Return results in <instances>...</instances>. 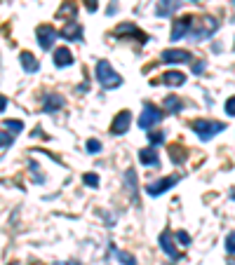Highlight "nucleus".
Instances as JSON below:
<instances>
[{
	"label": "nucleus",
	"mask_w": 235,
	"mask_h": 265,
	"mask_svg": "<svg viewBox=\"0 0 235 265\" xmlns=\"http://www.w3.org/2000/svg\"><path fill=\"white\" fill-rule=\"evenodd\" d=\"M216 31H219V22H216L214 17H203V19H193V26H191V31H188L186 38H191V40H195V43H200V40L212 38Z\"/></svg>",
	"instance_id": "obj_1"
},
{
	"label": "nucleus",
	"mask_w": 235,
	"mask_h": 265,
	"mask_svg": "<svg viewBox=\"0 0 235 265\" xmlns=\"http://www.w3.org/2000/svg\"><path fill=\"white\" fill-rule=\"evenodd\" d=\"M96 80H99V85L104 87V89H116V87L122 85V78L111 68L106 59H101V61H96Z\"/></svg>",
	"instance_id": "obj_2"
},
{
	"label": "nucleus",
	"mask_w": 235,
	"mask_h": 265,
	"mask_svg": "<svg viewBox=\"0 0 235 265\" xmlns=\"http://www.w3.org/2000/svg\"><path fill=\"white\" fill-rule=\"evenodd\" d=\"M193 129H195V134L203 138V141H209L216 134H221L226 129V125L224 122H216V120H195L193 122Z\"/></svg>",
	"instance_id": "obj_3"
},
{
	"label": "nucleus",
	"mask_w": 235,
	"mask_h": 265,
	"mask_svg": "<svg viewBox=\"0 0 235 265\" xmlns=\"http://www.w3.org/2000/svg\"><path fill=\"white\" fill-rule=\"evenodd\" d=\"M162 117H165V113H162L158 106H153V104H144V113L139 115V129L148 132V129H153L155 125H160Z\"/></svg>",
	"instance_id": "obj_4"
},
{
	"label": "nucleus",
	"mask_w": 235,
	"mask_h": 265,
	"mask_svg": "<svg viewBox=\"0 0 235 265\" xmlns=\"http://www.w3.org/2000/svg\"><path fill=\"white\" fill-rule=\"evenodd\" d=\"M179 183V174H172V176H165L160 181H153L146 186V192H148L150 197H155V195H162V192H167L170 188H174Z\"/></svg>",
	"instance_id": "obj_5"
},
{
	"label": "nucleus",
	"mask_w": 235,
	"mask_h": 265,
	"mask_svg": "<svg viewBox=\"0 0 235 265\" xmlns=\"http://www.w3.org/2000/svg\"><path fill=\"white\" fill-rule=\"evenodd\" d=\"M193 19H195V17L186 14V17H181V19L174 22V26H172V35H170L172 43H179V40H183V38L188 35V31H191V26H193Z\"/></svg>",
	"instance_id": "obj_6"
},
{
	"label": "nucleus",
	"mask_w": 235,
	"mask_h": 265,
	"mask_svg": "<svg viewBox=\"0 0 235 265\" xmlns=\"http://www.w3.org/2000/svg\"><path fill=\"white\" fill-rule=\"evenodd\" d=\"M160 59L165 64H191L193 54L188 50H165L160 54Z\"/></svg>",
	"instance_id": "obj_7"
},
{
	"label": "nucleus",
	"mask_w": 235,
	"mask_h": 265,
	"mask_svg": "<svg viewBox=\"0 0 235 265\" xmlns=\"http://www.w3.org/2000/svg\"><path fill=\"white\" fill-rule=\"evenodd\" d=\"M35 35H38V45L43 47L45 52H47V50H52V47H54V40L59 38V33L54 31L52 26H45V24H43V26H38Z\"/></svg>",
	"instance_id": "obj_8"
},
{
	"label": "nucleus",
	"mask_w": 235,
	"mask_h": 265,
	"mask_svg": "<svg viewBox=\"0 0 235 265\" xmlns=\"http://www.w3.org/2000/svg\"><path fill=\"white\" fill-rule=\"evenodd\" d=\"M116 35H122V38H127V35H132V40H137V43H141V45H146L148 43V35L144 31H139L134 24H120L116 28Z\"/></svg>",
	"instance_id": "obj_9"
},
{
	"label": "nucleus",
	"mask_w": 235,
	"mask_h": 265,
	"mask_svg": "<svg viewBox=\"0 0 235 265\" xmlns=\"http://www.w3.org/2000/svg\"><path fill=\"white\" fill-rule=\"evenodd\" d=\"M129 125H132V113L129 110H120L116 115V120H113V125H111V134L120 136V134H125L129 129Z\"/></svg>",
	"instance_id": "obj_10"
},
{
	"label": "nucleus",
	"mask_w": 235,
	"mask_h": 265,
	"mask_svg": "<svg viewBox=\"0 0 235 265\" xmlns=\"http://www.w3.org/2000/svg\"><path fill=\"white\" fill-rule=\"evenodd\" d=\"M158 244H160V249L170 256V258H179V249L174 246V239H172V230H170V228H165V230L160 233Z\"/></svg>",
	"instance_id": "obj_11"
},
{
	"label": "nucleus",
	"mask_w": 235,
	"mask_h": 265,
	"mask_svg": "<svg viewBox=\"0 0 235 265\" xmlns=\"http://www.w3.org/2000/svg\"><path fill=\"white\" fill-rule=\"evenodd\" d=\"M66 106V99L61 94H47L43 99V110L45 113H57Z\"/></svg>",
	"instance_id": "obj_12"
},
{
	"label": "nucleus",
	"mask_w": 235,
	"mask_h": 265,
	"mask_svg": "<svg viewBox=\"0 0 235 265\" xmlns=\"http://www.w3.org/2000/svg\"><path fill=\"white\" fill-rule=\"evenodd\" d=\"M54 66L57 68H68V66H73V54H71V50L68 47H59V50H54Z\"/></svg>",
	"instance_id": "obj_13"
},
{
	"label": "nucleus",
	"mask_w": 235,
	"mask_h": 265,
	"mask_svg": "<svg viewBox=\"0 0 235 265\" xmlns=\"http://www.w3.org/2000/svg\"><path fill=\"white\" fill-rule=\"evenodd\" d=\"M139 162L146 164V167H160V155H158V150L153 146H148V148L139 150Z\"/></svg>",
	"instance_id": "obj_14"
},
{
	"label": "nucleus",
	"mask_w": 235,
	"mask_h": 265,
	"mask_svg": "<svg viewBox=\"0 0 235 265\" xmlns=\"http://www.w3.org/2000/svg\"><path fill=\"white\" fill-rule=\"evenodd\" d=\"M61 38H64V40H73V43L83 40V26L71 19V22L64 26V31H61Z\"/></svg>",
	"instance_id": "obj_15"
},
{
	"label": "nucleus",
	"mask_w": 235,
	"mask_h": 265,
	"mask_svg": "<svg viewBox=\"0 0 235 265\" xmlns=\"http://www.w3.org/2000/svg\"><path fill=\"white\" fill-rule=\"evenodd\" d=\"M179 5H181V0H160L158 2V7H155V12H158V17H172L174 12L179 10Z\"/></svg>",
	"instance_id": "obj_16"
},
{
	"label": "nucleus",
	"mask_w": 235,
	"mask_h": 265,
	"mask_svg": "<svg viewBox=\"0 0 235 265\" xmlns=\"http://www.w3.org/2000/svg\"><path fill=\"white\" fill-rule=\"evenodd\" d=\"M160 82L162 85H170V87H181L186 82V75L181 71H167V73L160 75Z\"/></svg>",
	"instance_id": "obj_17"
},
{
	"label": "nucleus",
	"mask_w": 235,
	"mask_h": 265,
	"mask_svg": "<svg viewBox=\"0 0 235 265\" xmlns=\"http://www.w3.org/2000/svg\"><path fill=\"white\" fill-rule=\"evenodd\" d=\"M19 61H22V68L26 71V73H35V71L40 68L38 59H35L31 52H22V54H19Z\"/></svg>",
	"instance_id": "obj_18"
},
{
	"label": "nucleus",
	"mask_w": 235,
	"mask_h": 265,
	"mask_svg": "<svg viewBox=\"0 0 235 265\" xmlns=\"http://www.w3.org/2000/svg\"><path fill=\"white\" fill-rule=\"evenodd\" d=\"M165 110H167V113H172V115H179V113L183 110V101L179 99V96L170 94L167 99H165Z\"/></svg>",
	"instance_id": "obj_19"
},
{
	"label": "nucleus",
	"mask_w": 235,
	"mask_h": 265,
	"mask_svg": "<svg viewBox=\"0 0 235 265\" xmlns=\"http://www.w3.org/2000/svg\"><path fill=\"white\" fill-rule=\"evenodd\" d=\"M125 186H127V192L132 195V200H137V171L134 169H127L125 171Z\"/></svg>",
	"instance_id": "obj_20"
},
{
	"label": "nucleus",
	"mask_w": 235,
	"mask_h": 265,
	"mask_svg": "<svg viewBox=\"0 0 235 265\" xmlns=\"http://www.w3.org/2000/svg\"><path fill=\"white\" fill-rule=\"evenodd\" d=\"M170 158H172L174 164H183V162H186V150L179 148V146H172V148H170Z\"/></svg>",
	"instance_id": "obj_21"
},
{
	"label": "nucleus",
	"mask_w": 235,
	"mask_h": 265,
	"mask_svg": "<svg viewBox=\"0 0 235 265\" xmlns=\"http://www.w3.org/2000/svg\"><path fill=\"white\" fill-rule=\"evenodd\" d=\"M148 141H150V146L165 143V132H160V129H148Z\"/></svg>",
	"instance_id": "obj_22"
},
{
	"label": "nucleus",
	"mask_w": 235,
	"mask_h": 265,
	"mask_svg": "<svg viewBox=\"0 0 235 265\" xmlns=\"http://www.w3.org/2000/svg\"><path fill=\"white\" fill-rule=\"evenodd\" d=\"M2 127L10 129L12 134H19V132H24V122H22V120H5V122H2Z\"/></svg>",
	"instance_id": "obj_23"
},
{
	"label": "nucleus",
	"mask_w": 235,
	"mask_h": 265,
	"mask_svg": "<svg viewBox=\"0 0 235 265\" xmlns=\"http://www.w3.org/2000/svg\"><path fill=\"white\" fill-rule=\"evenodd\" d=\"M116 256L122 265H137V258H134L132 254H127V251H116Z\"/></svg>",
	"instance_id": "obj_24"
},
{
	"label": "nucleus",
	"mask_w": 235,
	"mask_h": 265,
	"mask_svg": "<svg viewBox=\"0 0 235 265\" xmlns=\"http://www.w3.org/2000/svg\"><path fill=\"white\" fill-rule=\"evenodd\" d=\"M101 148H104V146H101V141H99V138H89V141H87V153H89V155L101 153Z\"/></svg>",
	"instance_id": "obj_25"
},
{
	"label": "nucleus",
	"mask_w": 235,
	"mask_h": 265,
	"mask_svg": "<svg viewBox=\"0 0 235 265\" xmlns=\"http://www.w3.org/2000/svg\"><path fill=\"white\" fill-rule=\"evenodd\" d=\"M12 143H14V134H10V132H0V148H10Z\"/></svg>",
	"instance_id": "obj_26"
},
{
	"label": "nucleus",
	"mask_w": 235,
	"mask_h": 265,
	"mask_svg": "<svg viewBox=\"0 0 235 265\" xmlns=\"http://www.w3.org/2000/svg\"><path fill=\"white\" fill-rule=\"evenodd\" d=\"M83 183L89 186V188H99V176H96V174H85V176H83Z\"/></svg>",
	"instance_id": "obj_27"
},
{
	"label": "nucleus",
	"mask_w": 235,
	"mask_h": 265,
	"mask_svg": "<svg viewBox=\"0 0 235 265\" xmlns=\"http://www.w3.org/2000/svg\"><path fill=\"white\" fill-rule=\"evenodd\" d=\"M226 251L235 254V233H228V237H226Z\"/></svg>",
	"instance_id": "obj_28"
},
{
	"label": "nucleus",
	"mask_w": 235,
	"mask_h": 265,
	"mask_svg": "<svg viewBox=\"0 0 235 265\" xmlns=\"http://www.w3.org/2000/svg\"><path fill=\"white\" fill-rule=\"evenodd\" d=\"M191 64H193V73L195 75L205 73V68H207V61H203V59H200V61H191Z\"/></svg>",
	"instance_id": "obj_29"
},
{
	"label": "nucleus",
	"mask_w": 235,
	"mask_h": 265,
	"mask_svg": "<svg viewBox=\"0 0 235 265\" xmlns=\"http://www.w3.org/2000/svg\"><path fill=\"white\" fill-rule=\"evenodd\" d=\"M226 115H231V117H235V96H231L228 101H226Z\"/></svg>",
	"instance_id": "obj_30"
},
{
	"label": "nucleus",
	"mask_w": 235,
	"mask_h": 265,
	"mask_svg": "<svg viewBox=\"0 0 235 265\" xmlns=\"http://www.w3.org/2000/svg\"><path fill=\"white\" fill-rule=\"evenodd\" d=\"M176 239H179L183 246H188V244H191V235L186 233V230H179V233H176Z\"/></svg>",
	"instance_id": "obj_31"
},
{
	"label": "nucleus",
	"mask_w": 235,
	"mask_h": 265,
	"mask_svg": "<svg viewBox=\"0 0 235 265\" xmlns=\"http://www.w3.org/2000/svg\"><path fill=\"white\" fill-rule=\"evenodd\" d=\"M31 171H33V176H35V181H43V176H40V167H38L35 162H31Z\"/></svg>",
	"instance_id": "obj_32"
},
{
	"label": "nucleus",
	"mask_w": 235,
	"mask_h": 265,
	"mask_svg": "<svg viewBox=\"0 0 235 265\" xmlns=\"http://www.w3.org/2000/svg\"><path fill=\"white\" fill-rule=\"evenodd\" d=\"M85 2H87V12H96V7H99L96 0H85Z\"/></svg>",
	"instance_id": "obj_33"
},
{
	"label": "nucleus",
	"mask_w": 235,
	"mask_h": 265,
	"mask_svg": "<svg viewBox=\"0 0 235 265\" xmlns=\"http://www.w3.org/2000/svg\"><path fill=\"white\" fill-rule=\"evenodd\" d=\"M5 108H7V99H5V96H0V113H2Z\"/></svg>",
	"instance_id": "obj_34"
},
{
	"label": "nucleus",
	"mask_w": 235,
	"mask_h": 265,
	"mask_svg": "<svg viewBox=\"0 0 235 265\" xmlns=\"http://www.w3.org/2000/svg\"><path fill=\"white\" fill-rule=\"evenodd\" d=\"M87 89H89V82H83V85H78V92H87Z\"/></svg>",
	"instance_id": "obj_35"
},
{
	"label": "nucleus",
	"mask_w": 235,
	"mask_h": 265,
	"mask_svg": "<svg viewBox=\"0 0 235 265\" xmlns=\"http://www.w3.org/2000/svg\"><path fill=\"white\" fill-rule=\"evenodd\" d=\"M231 197H233V200H235V190H233V192H231Z\"/></svg>",
	"instance_id": "obj_36"
},
{
	"label": "nucleus",
	"mask_w": 235,
	"mask_h": 265,
	"mask_svg": "<svg viewBox=\"0 0 235 265\" xmlns=\"http://www.w3.org/2000/svg\"><path fill=\"white\" fill-rule=\"evenodd\" d=\"M228 265H235V261H231V263H228Z\"/></svg>",
	"instance_id": "obj_37"
},
{
	"label": "nucleus",
	"mask_w": 235,
	"mask_h": 265,
	"mask_svg": "<svg viewBox=\"0 0 235 265\" xmlns=\"http://www.w3.org/2000/svg\"><path fill=\"white\" fill-rule=\"evenodd\" d=\"M233 7H235V0H233Z\"/></svg>",
	"instance_id": "obj_38"
},
{
	"label": "nucleus",
	"mask_w": 235,
	"mask_h": 265,
	"mask_svg": "<svg viewBox=\"0 0 235 265\" xmlns=\"http://www.w3.org/2000/svg\"><path fill=\"white\" fill-rule=\"evenodd\" d=\"M10 265H17V263H10Z\"/></svg>",
	"instance_id": "obj_39"
},
{
	"label": "nucleus",
	"mask_w": 235,
	"mask_h": 265,
	"mask_svg": "<svg viewBox=\"0 0 235 265\" xmlns=\"http://www.w3.org/2000/svg\"><path fill=\"white\" fill-rule=\"evenodd\" d=\"M195 2H198V0H195Z\"/></svg>",
	"instance_id": "obj_40"
}]
</instances>
